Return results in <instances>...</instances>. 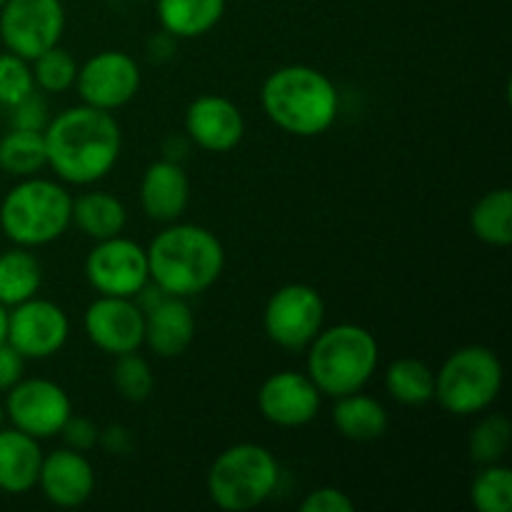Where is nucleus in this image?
Segmentation results:
<instances>
[{
    "instance_id": "nucleus-1",
    "label": "nucleus",
    "mask_w": 512,
    "mask_h": 512,
    "mask_svg": "<svg viewBox=\"0 0 512 512\" xmlns=\"http://www.w3.org/2000/svg\"><path fill=\"white\" fill-rule=\"evenodd\" d=\"M43 138L48 168L63 183L78 188L108 178L123 150V133L113 113L85 103L50 115Z\"/></svg>"
},
{
    "instance_id": "nucleus-2",
    "label": "nucleus",
    "mask_w": 512,
    "mask_h": 512,
    "mask_svg": "<svg viewBox=\"0 0 512 512\" xmlns=\"http://www.w3.org/2000/svg\"><path fill=\"white\" fill-rule=\"evenodd\" d=\"M150 283L173 298H198L225 270V248L213 230L195 223H168L145 248Z\"/></svg>"
},
{
    "instance_id": "nucleus-3",
    "label": "nucleus",
    "mask_w": 512,
    "mask_h": 512,
    "mask_svg": "<svg viewBox=\"0 0 512 512\" xmlns=\"http://www.w3.org/2000/svg\"><path fill=\"white\" fill-rule=\"evenodd\" d=\"M260 105L270 123L295 138H315L333 128L340 93L333 80L313 65H283L265 78Z\"/></svg>"
},
{
    "instance_id": "nucleus-4",
    "label": "nucleus",
    "mask_w": 512,
    "mask_h": 512,
    "mask_svg": "<svg viewBox=\"0 0 512 512\" xmlns=\"http://www.w3.org/2000/svg\"><path fill=\"white\" fill-rule=\"evenodd\" d=\"M305 353V373L323 398L333 400L363 390L380 365L378 340L368 328L355 323L323 325Z\"/></svg>"
},
{
    "instance_id": "nucleus-5",
    "label": "nucleus",
    "mask_w": 512,
    "mask_h": 512,
    "mask_svg": "<svg viewBox=\"0 0 512 512\" xmlns=\"http://www.w3.org/2000/svg\"><path fill=\"white\" fill-rule=\"evenodd\" d=\"M73 225V195L58 180L20 178L0 200V230L20 248H45Z\"/></svg>"
},
{
    "instance_id": "nucleus-6",
    "label": "nucleus",
    "mask_w": 512,
    "mask_h": 512,
    "mask_svg": "<svg viewBox=\"0 0 512 512\" xmlns=\"http://www.w3.org/2000/svg\"><path fill=\"white\" fill-rule=\"evenodd\" d=\"M280 465L265 445L238 443L213 460L205 478L210 500L225 512H248L273 498Z\"/></svg>"
},
{
    "instance_id": "nucleus-7",
    "label": "nucleus",
    "mask_w": 512,
    "mask_h": 512,
    "mask_svg": "<svg viewBox=\"0 0 512 512\" xmlns=\"http://www.w3.org/2000/svg\"><path fill=\"white\" fill-rule=\"evenodd\" d=\"M503 363L488 345H465L435 370V403L455 418H473L493 408L503 390Z\"/></svg>"
},
{
    "instance_id": "nucleus-8",
    "label": "nucleus",
    "mask_w": 512,
    "mask_h": 512,
    "mask_svg": "<svg viewBox=\"0 0 512 512\" xmlns=\"http://www.w3.org/2000/svg\"><path fill=\"white\" fill-rule=\"evenodd\" d=\"M325 325V300L313 285L288 283L275 290L263 310L268 340L288 353H303Z\"/></svg>"
},
{
    "instance_id": "nucleus-9",
    "label": "nucleus",
    "mask_w": 512,
    "mask_h": 512,
    "mask_svg": "<svg viewBox=\"0 0 512 512\" xmlns=\"http://www.w3.org/2000/svg\"><path fill=\"white\" fill-rule=\"evenodd\" d=\"M63 33V0H5L0 8V40L5 50L25 60L60 45Z\"/></svg>"
},
{
    "instance_id": "nucleus-10",
    "label": "nucleus",
    "mask_w": 512,
    "mask_h": 512,
    "mask_svg": "<svg viewBox=\"0 0 512 512\" xmlns=\"http://www.w3.org/2000/svg\"><path fill=\"white\" fill-rule=\"evenodd\" d=\"M83 273L98 295L135 298L150 283L148 253L125 235L98 240L85 258Z\"/></svg>"
},
{
    "instance_id": "nucleus-11",
    "label": "nucleus",
    "mask_w": 512,
    "mask_h": 512,
    "mask_svg": "<svg viewBox=\"0 0 512 512\" xmlns=\"http://www.w3.org/2000/svg\"><path fill=\"white\" fill-rule=\"evenodd\" d=\"M5 418L35 440H48L63 430L73 403L63 385L50 378H23L5 393Z\"/></svg>"
},
{
    "instance_id": "nucleus-12",
    "label": "nucleus",
    "mask_w": 512,
    "mask_h": 512,
    "mask_svg": "<svg viewBox=\"0 0 512 512\" xmlns=\"http://www.w3.org/2000/svg\"><path fill=\"white\" fill-rule=\"evenodd\" d=\"M140 83H143V75L133 55L125 50H100L78 68L75 90H78L80 103L115 113L133 103Z\"/></svg>"
},
{
    "instance_id": "nucleus-13",
    "label": "nucleus",
    "mask_w": 512,
    "mask_h": 512,
    "mask_svg": "<svg viewBox=\"0 0 512 512\" xmlns=\"http://www.w3.org/2000/svg\"><path fill=\"white\" fill-rule=\"evenodd\" d=\"M70 338V318L58 303L45 298H30L8 308V335L25 360H48L65 348Z\"/></svg>"
},
{
    "instance_id": "nucleus-14",
    "label": "nucleus",
    "mask_w": 512,
    "mask_h": 512,
    "mask_svg": "<svg viewBox=\"0 0 512 512\" xmlns=\"http://www.w3.org/2000/svg\"><path fill=\"white\" fill-rule=\"evenodd\" d=\"M85 338L100 353L118 358L143 348L145 313L135 298L98 295L83 313Z\"/></svg>"
},
{
    "instance_id": "nucleus-15",
    "label": "nucleus",
    "mask_w": 512,
    "mask_h": 512,
    "mask_svg": "<svg viewBox=\"0 0 512 512\" xmlns=\"http://www.w3.org/2000/svg\"><path fill=\"white\" fill-rule=\"evenodd\" d=\"M323 405V395L308 373L280 370L263 380L258 390V410L270 425L278 428H303L313 423Z\"/></svg>"
},
{
    "instance_id": "nucleus-16",
    "label": "nucleus",
    "mask_w": 512,
    "mask_h": 512,
    "mask_svg": "<svg viewBox=\"0 0 512 512\" xmlns=\"http://www.w3.org/2000/svg\"><path fill=\"white\" fill-rule=\"evenodd\" d=\"M185 135L208 153H230L245 135V118L238 105L218 93L198 95L185 110Z\"/></svg>"
},
{
    "instance_id": "nucleus-17",
    "label": "nucleus",
    "mask_w": 512,
    "mask_h": 512,
    "mask_svg": "<svg viewBox=\"0 0 512 512\" xmlns=\"http://www.w3.org/2000/svg\"><path fill=\"white\" fill-rule=\"evenodd\" d=\"M43 498L55 508H80L95 493V470L88 455L70 448H58L43 455L38 485Z\"/></svg>"
},
{
    "instance_id": "nucleus-18",
    "label": "nucleus",
    "mask_w": 512,
    "mask_h": 512,
    "mask_svg": "<svg viewBox=\"0 0 512 512\" xmlns=\"http://www.w3.org/2000/svg\"><path fill=\"white\" fill-rule=\"evenodd\" d=\"M190 205V178L178 160H155L140 178V208L153 223H175Z\"/></svg>"
},
{
    "instance_id": "nucleus-19",
    "label": "nucleus",
    "mask_w": 512,
    "mask_h": 512,
    "mask_svg": "<svg viewBox=\"0 0 512 512\" xmlns=\"http://www.w3.org/2000/svg\"><path fill=\"white\" fill-rule=\"evenodd\" d=\"M145 313V340L150 353L158 358H180L193 345L195 338V315L188 300L163 295L153 308Z\"/></svg>"
},
{
    "instance_id": "nucleus-20",
    "label": "nucleus",
    "mask_w": 512,
    "mask_h": 512,
    "mask_svg": "<svg viewBox=\"0 0 512 512\" xmlns=\"http://www.w3.org/2000/svg\"><path fill=\"white\" fill-rule=\"evenodd\" d=\"M43 455L40 440L13 425L0 428V493H30L38 485Z\"/></svg>"
},
{
    "instance_id": "nucleus-21",
    "label": "nucleus",
    "mask_w": 512,
    "mask_h": 512,
    "mask_svg": "<svg viewBox=\"0 0 512 512\" xmlns=\"http://www.w3.org/2000/svg\"><path fill=\"white\" fill-rule=\"evenodd\" d=\"M333 425L345 440L353 443H373L380 440L390 428L388 408L373 395L350 393L343 398H335Z\"/></svg>"
},
{
    "instance_id": "nucleus-22",
    "label": "nucleus",
    "mask_w": 512,
    "mask_h": 512,
    "mask_svg": "<svg viewBox=\"0 0 512 512\" xmlns=\"http://www.w3.org/2000/svg\"><path fill=\"white\" fill-rule=\"evenodd\" d=\"M228 0H158L160 28L175 40H190L208 35L223 20Z\"/></svg>"
},
{
    "instance_id": "nucleus-23",
    "label": "nucleus",
    "mask_w": 512,
    "mask_h": 512,
    "mask_svg": "<svg viewBox=\"0 0 512 512\" xmlns=\"http://www.w3.org/2000/svg\"><path fill=\"white\" fill-rule=\"evenodd\" d=\"M73 225L85 238L98 243V240L123 235L125 225H128V210H125L123 200L115 198L113 193L90 190V193L73 198Z\"/></svg>"
},
{
    "instance_id": "nucleus-24",
    "label": "nucleus",
    "mask_w": 512,
    "mask_h": 512,
    "mask_svg": "<svg viewBox=\"0 0 512 512\" xmlns=\"http://www.w3.org/2000/svg\"><path fill=\"white\" fill-rule=\"evenodd\" d=\"M43 285V265L30 248L13 245L0 253V303L5 308L35 298Z\"/></svg>"
},
{
    "instance_id": "nucleus-25",
    "label": "nucleus",
    "mask_w": 512,
    "mask_h": 512,
    "mask_svg": "<svg viewBox=\"0 0 512 512\" xmlns=\"http://www.w3.org/2000/svg\"><path fill=\"white\" fill-rule=\"evenodd\" d=\"M385 393L400 405L420 408L433 403L435 398V373L425 360L398 358L385 368Z\"/></svg>"
},
{
    "instance_id": "nucleus-26",
    "label": "nucleus",
    "mask_w": 512,
    "mask_h": 512,
    "mask_svg": "<svg viewBox=\"0 0 512 512\" xmlns=\"http://www.w3.org/2000/svg\"><path fill=\"white\" fill-rule=\"evenodd\" d=\"M470 228L480 243L508 248L512 243V190L495 188L485 193L470 210Z\"/></svg>"
},
{
    "instance_id": "nucleus-27",
    "label": "nucleus",
    "mask_w": 512,
    "mask_h": 512,
    "mask_svg": "<svg viewBox=\"0 0 512 512\" xmlns=\"http://www.w3.org/2000/svg\"><path fill=\"white\" fill-rule=\"evenodd\" d=\"M43 168H48L43 133L10 128L0 138V173H8L13 178H30Z\"/></svg>"
},
{
    "instance_id": "nucleus-28",
    "label": "nucleus",
    "mask_w": 512,
    "mask_h": 512,
    "mask_svg": "<svg viewBox=\"0 0 512 512\" xmlns=\"http://www.w3.org/2000/svg\"><path fill=\"white\" fill-rule=\"evenodd\" d=\"M483 415V413H480ZM512 445V423L503 413H485L468 435V455L475 465L503 463Z\"/></svg>"
},
{
    "instance_id": "nucleus-29",
    "label": "nucleus",
    "mask_w": 512,
    "mask_h": 512,
    "mask_svg": "<svg viewBox=\"0 0 512 512\" xmlns=\"http://www.w3.org/2000/svg\"><path fill=\"white\" fill-rule=\"evenodd\" d=\"M470 500L480 512H510L512 510V470L503 463L478 465Z\"/></svg>"
},
{
    "instance_id": "nucleus-30",
    "label": "nucleus",
    "mask_w": 512,
    "mask_h": 512,
    "mask_svg": "<svg viewBox=\"0 0 512 512\" xmlns=\"http://www.w3.org/2000/svg\"><path fill=\"white\" fill-rule=\"evenodd\" d=\"M30 68H33V80L35 88H40L43 93H68L70 88H75V78H78V68L73 53H68L65 48L55 45V48L45 50L38 58L30 60Z\"/></svg>"
},
{
    "instance_id": "nucleus-31",
    "label": "nucleus",
    "mask_w": 512,
    "mask_h": 512,
    "mask_svg": "<svg viewBox=\"0 0 512 512\" xmlns=\"http://www.w3.org/2000/svg\"><path fill=\"white\" fill-rule=\"evenodd\" d=\"M153 385V370H150L148 360L138 355V350L115 358L113 388L118 390L120 398L128 400V403H143L153 393Z\"/></svg>"
},
{
    "instance_id": "nucleus-32",
    "label": "nucleus",
    "mask_w": 512,
    "mask_h": 512,
    "mask_svg": "<svg viewBox=\"0 0 512 512\" xmlns=\"http://www.w3.org/2000/svg\"><path fill=\"white\" fill-rule=\"evenodd\" d=\"M33 90L38 88H35L30 60L10 53V50L0 53V105L10 108Z\"/></svg>"
},
{
    "instance_id": "nucleus-33",
    "label": "nucleus",
    "mask_w": 512,
    "mask_h": 512,
    "mask_svg": "<svg viewBox=\"0 0 512 512\" xmlns=\"http://www.w3.org/2000/svg\"><path fill=\"white\" fill-rule=\"evenodd\" d=\"M8 110H10V128L35 130V133H43L50 123V108L38 90H33V93L25 95L23 100H18L15 105H10Z\"/></svg>"
},
{
    "instance_id": "nucleus-34",
    "label": "nucleus",
    "mask_w": 512,
    "mask_h": 512,
    "mask_svg": "<svg viewBox=\"0 0 512 512\" xmlns=\"http://www.w3.org/2000/svg\"><path fill=\"white\" fill-rule=\"evenodd\" d=\"M60 438H63L65 448L78 450V453H90V450L98 445L100 440V428L88 418H80V415H70L65 420L63 430H60Z\"/></svg>"
},
{
    "instance_id": "nucleus-35",
    "label": "nucleus",
    "mask_w": 512,
    "mask_h": 512,
    "mask_svg": "<svg viewBox=\"0 0 512 512\" xmlns=\"http://www.w3.org/2000/svg\"><path fill=\"white\" fill-rule=\"evenodd\" d=\"M355 503L340 488H315L300 503V512H353Z\"/></svg>"
},
{
    "instance_id": "nucleus-36",
    "label": "nucleus",
    "mask_w": 512,
    "mask_h": 512,
    "mask_svg": "<svg viewBox=\"0 0 512 512\" xmlns=\"http://www.w3.org/2000/svg\"><path fill=\"white\" fill-rule=\"evenodd\" d=\"M25 378V358L13 345H0V393H8L15 383Z\"/></svg>"
},
{
    "instance_id": "nucleus-37",
    "label": "nucleus",
    "mask_w": 512,
    "mask_h": 512,
    "mask_svg": "<svg viewBox=\"0 0 512 512\" xmlns=\"http://www.w3.org/2000/svg\"><path fill=\"white\" fill-rule=\"evenodd\" d=\"M98 445H103L113 455H125L133 445V438H130V430L123 428V425H108L105 430H100Z\"/></svg>"
},
{
    "instance_id": "nucleus-38",
    "label": "nucleus",
    "mask_w": 512,
    "mask_h": 512,
    "mask_svg": "<svg viewBox=\"0 0 512 512\" xmlns=\"http://www.w3.org/2000/svg\"><path fill=\"white\" fill-rule=\"evenodd\" d=\"M150 58L153 60H160V63H163V60H170L173 58V53H175V38L173 35H168L163 30V33L160 35H155L153 40H150Z\"/></svg>"
},
{
    "instance_id": "nucleus-39",
    "label": "nucleus",
    "mask_w": 512,
    "mask_h": 512,
    "mask_svg": "<svg viewBox=\"0 0 512 512\" xmlns=\"http://www.w3.org/2000/svg\"><path fill=\"white\" fill-rule=\"evenodd\" d=\"M5 335H8V308L0 303V345L5 343Z\"/></svg>"
},
{
    "instance_id": "nucleus-40",
    "label": "nucleus",
    "mask_w": 512,
    "mask_h": 512,
    "mask_svg": "<svg viewBox=\"0 0 512 512\" xmlns=\"http://www.w3.org/2000/svg\"><path fill=\"white\" fill-rule=\"evenodd\" d=\"M3 423H5V405L3 400H0V428H3Z\"/></svg>"
},
{
    "instance_id": "nucleus-41",
    "label": "nucleus",
    "mask_w": 512,
    "mask_h": 512,
    "mask_svg": "<svg viewBox=\"0 0 512 512\" xmlns=\"http://www.w3.org/2000/svg\"><path fill=\"white\" fill-rule=\"evenodd\" d=\"M3 3H5V0H0V8H3Z\"/></svg>"
}]
</instances>
